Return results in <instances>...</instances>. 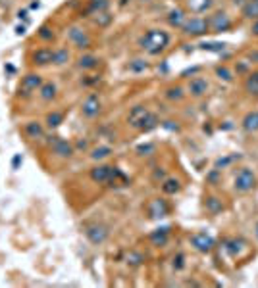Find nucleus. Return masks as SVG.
<instances>
[{"instance_id": "f257e3e1", "label": "nucleus", "mask_w": 258, "mask_h": 288, "mask_svg": "<svg viewBox=\"0 0 258 288\" xmlns=\"http://www.w3.org/2000/svg\"><path fill=\"white\" fill-rule=\"evenodd\" d=\"M170 44V35L162 29H149L147 33L139 39V46H141L147 54L150 56H158Z\"/></svg>"}, {"instance_id": "f03ea898", "label": "nucleus", "mask_w": 258, "mask_h": 288, "mask_svg": "<svg viewBox=\"0 0 258 288\" xmlns=\"http://www.w3.org/2000/svg\"><path fill=\"white\" fill-rule=\"evenodd\" d=\"M46 146H49L54 154L58 158H64V160H67V158H72L75 154V146L69 142V140L66 139H60V137H56V135H50V137H46Z\"/></svg>"}, {"instance_id": "7ed1b4c3", "label": "nucleus", "mask_w": 258, "mask_h": 288, "mask_svg": "<svg viewBox=\"0 0 258 288\" xmlns=\"http://www.w3.org/2000/svg\"><path fill=\"white\" fill-rule=\"evenodd\" d=\"M122 175L124 173L120 171L118 167H112V165H97V167L91 169V181L104 185V182H114Z\"/></svg>"}, {"instance_id": "20e7f679", "label": "nucleus", "mask_w": 258, "mask_h": 288, "mask_svg": "<svg viewBox=\"0 0 258 288\" xmlns=\"http://www.w3.org/2000/svg\"><path fill=\"white\" fill-rule=\"evenodd\" d=\"M254 187H256V175H254V171L249 169V167H243L241 171L235 175L233 189L237 190V192H241V194H247V192H250Z\"/></svg>"}, {"instance_id": "39448f33", "label": "nucleus", "mask_w": 258, "mask_h": 288, "mask_svg": "<svg viewBox=\"0 0 258 288\" xmlns=\"http://www.w3.org/2000/svg\"><path fill=\"white\" fill-rule=\"evenodd\" d=\"M42 77L39 73H27L21 77V83H19V89H17V94L21 96V98H29V96H33L35 92H39L42 85Z\"/></svg>"}, {"instance_id": "423d86ee", "label": "nucleus", "mask_w": 258, "mask_h": 288, "mask_svg": "<svg viewBox=\"0 0 258 288\" xmlns=\"http://www.w3.org/2000/svg\"><path fill=\"white\" fill-rule=\"evenodd\" d=\"M108 234H110L108 227H106V225H102V223H91V225H87V227H85V237H87L89 242L95 244V246L104 244V242L108 240Z\"/></svg>"}, {"instance_id": "0eeeda50", "label": "nucleus", "mask_w": 258, "mask_h": 288, "mask_svg": "<svg viewBox=\"0 0 258 288\" xmlns=\"http://www.w3.org/2000/svg\"><path fill=\"white\" fill-rule=\"evenodd\" d=\"M181 31H183L185 35H189V37H202V35H206L210 31L208 29V19H204V17H187V21L183 23V27H181Z\"/></svg>"}, {"instance_id": "6e6552de", "label": "nucleus", "mask_w": 258, "mask_h": 288, "mask_svg": "<svg viewBox=\"0 0 258 288\" xmlns=\"http://www.w3.org/2000/svg\"><path fill=\"white\" fill-rule=\"evenodd\" d=\"M67 39H69V42L74 44L75 48H89L92 44V39L89 37V33L85 31V29H81V27H77V25H72L69 29H67Z\"/></svg>"}, {"instance_id": "1a4fd4ad", "label": "nucleus", "mask_w": 258, "mask_h": 288, "mask_svg": "<svg viewBox=\"0 0 258 288\" xmlns=\"http://www.w3.org/2000/svg\"><path fill=\"white\" fill-rule=\"evenodd\" d=\"M208 29L212 33H225L231 29V17L225 12H216L214 16L208 19Z\"/></svg>"}, {"instance_id": "9d476101", "label": "nucleus", "mask_w": 258, "mask_h": 288, "mask_svg": "<svg viewBox=\"0 0 258 288\" xmlns=\"http://www.w3.org/2000/svg\"><path fill=\"white\" fill-rule=\"evenodd\" d=\"M214 239L210 237L208 232H195L191 237V246L197 250V252H200V254H208V252H212V248H214Z\"/></svg>"}, {"instance_id": "9b49d317", "label": "nucleus", "mask_w": 258, "mask_h": 288, "mask_svg": "<svg viewBox=\"0 0 258 288\" xmlns=\"http://www.w3.org/2000/svg\"><path fill=\"white\" fill-rule=\"evenodd\" d=\"M147 214H149L150 219H162L170 214V206L164 198H154L150 200L149 206H147Z\"/></svg>"}, {"instance_id": "f8f14e48", "label": "nucleus", "mask_w": 258, "mask_h": 288, "mask_svg": "<svg viewBox=\"0 0 258 288\" xmlns=\"http://www.w3.org/2000/svg\"><path fill=\"white\" fill-rule=\"evenodd\" d=\"M100 108H102V104H100L99 96H97V94H89V96L83 100V104H81V114H83V117H87V119H92V117H97V115L100 114Z\"/></svg>"}, {"instance_id": "ddd939ff", "label": "nucleus", "mask_w": 258, "mask_h": 288, "mask_svg": "<svg viewBox=\"0 0 258 288\" xmlns=\"http://www.w3.org/2000/svg\"><path fill=\"white\" fill-rule=\"evenodd\" d=\"M52 58H54V50L42 46V48H37L33 54H31V62H33V66L42 67V66L52 64Z\"/></svg>"}, {"instance_id": "4468645a", "label": "nucleus", "mask_w": 258, "mask_h": 288, "mask_svg": "<svg viewBox=\"0 0 258 288\" xmlns=\"http://www.w3.org/2000/svg\"><path fill=\"white\" fill-rule=\"evenodd\" d=\"M187 91H189V94H191V96H195V98H200V96H204V94L208 92V81H206L204 77H193L191 81H189Z\"/></svg>"}, {"instance_id": "2eb2a0df", "label": "nucleus", "mask_w": 258, "mask_h": 288, "mask_svg": "<svg viewBox=\"0 0 258 288\" xmlns=\"http://www.w3.org/2000/svg\"><path fill=\"white\" fill-rule=\"evenodd\" d=\"M149 108L145 106H133L131 108V112H129V115H127V121H129V125L131 127H135V129H141L143 121L147 119V115H149Z\"/></svg>"}, {"instance_id": "dca6fc26", "label": "nucleus", "mask_w": 258, "mask_h": 288, "mask_svg": "<svg viewBox=\"0 0 258 288\" xmlns=\"http://www.w3.org/2000/svg\"><path fill=\"white\" fill-rule=\"evenodd\" d=\"M24 133H25V137L31 140L44 139V127H42V123H39V121H27L24 127Z\"/></svg>"}, {"instance_id": "f3484780", "label": "nucleus", "mask_w": 258, "mask_h": 288, "mask_svg": "<svg viewBox=\"0 0 258 288\" xmlns=\"http://www.w3.org/2000/svg\"><path fill=\"white\" fill-rule=\"evenodd\" d=\"M149 240L154 246H166L170 240V227H160V229L152 230L149 234Z\"/></svg>"}, {"instance_id": "a211bd4d", "label": "nucleus", "mask_w": 258, "mask_h": 288, "mask_svg": "<svg viewBox=\"0 0 258 288\" xmlns=\"http://www.w3.org/2000/svg\"><path fill=\"white\" fill-rule=\"evenodd\" d=\"M181 190V181L179 179H175V177H168L162 181V192L168 194V196H174Z\"/></svg>"}, {"instance_id": "6ab92c4d", "label": "nucleus", "mask_w": 258, "mask_h": 288, "mask_svg": "<svg viewBox=\"0 0 258 288\" xmlns=\"http://www.w3.org/2000/svg\"><path fill=\"white\" fill-rule=\"evenodd\" d=\"M187 21V16H185V10L181 8H174L170 14H168V23L172 25V27H183V23Z\"/></svg>"}, {"instance_id": "aec40b11", "label": "nucleus", "mask_w": 258, "mask_h": 288, "mask_svg": "<svg viewBox=\"0 0 258 288\" xmlns=\"http://www.w3.org/2000/svg\"><path fill=\"white\" fill-rule=\"evenodd\" d=\"M56 92H58V89L54 83H42L41 89H39V98L42 102H50V100L56 98Z\"/></svg>"}, {"instance_id": "412c9836", "label": "nucleus", "mask_w": 258, "mask_h": 288, "mask_svg": "<svg viewBox=\"0 0 258 288\" xmlns=\"http://www.w3.org/2000/svg\"><path fill=\"white\" fill-rule=\"evenodd\" d=\"M243 129L247 133L258 131V112H249V114L243 117Z\"/></svg>"}, {"instance_id": "4be33fe9", "label": "nucleus", "mask_w": 258, "mask_h": 288, "mask_svg": "<svg viewBox=\"0 0 258 288\" xmlns=\"http://www.w3.org/2000/svg\"><path fill=\"white\" fill-rule=\"evenodd\" d=\"M245 91L252 94V96H258V71H252V73L247 75L245 79Z\"/></svg>"}, {"instance_id": "5701e85b", "label": "nucleus", "mask_w": 258, "mask_h": 288, "mask_svg": "<svg viewBox=\"0 0 258 288\" xmlns=\"http://www.w3.org/2000/svg\"><path fill=\"white\" fill-rule=\"evenodd\" d=\"M243 16L247 19H258V0H247L243 4Z\"/></svg>"}, {"instance_id": "b1692460", "label": "nucleus", "mask_w": 258, "mask_h": 288, "mask_svg": "<svg viewBox=\"0 0 258 288\" xmlns=\"http://www.w3.org/2000/svg\"><path fill=\"white\" fill-rule=\"evenodd\" d=\"M187 6L195 14H202L212 6V0H187Z\"/></svg>"}, {"instance_id": "393cba45", "label": "nucleus", "mask_w": 258, "mask_h": 288, "mask_svg": "<svg viewBox=\"0 0 258 288\" xmlns=\"http://www.w3.org/2000/svg\"><path fill=\"white\" fill-rule=\"evenodd\" d=\"M97 66H99V58L92 56V54H85V56H81L79 62H77V67H79V69H95Z\"/></svg>"}, {"instance_id": "a878e982", "label": "nucleus", "mask_w": 258, "mask_h": 288, "mask_svg": "<svg viewBox=\"0 0 258 288\" xmlns=\"http://www.w3.org/2000/svg\"><path fill=\"white\" fill-rule=\"evenodd\" d=\"M69 58H72V54H69V50L67 48H56L54 50L52 64H54V66H64V64L69 62Z\"/></svg>"}, {"instance_id": "bb28decb", "label": "nucleus", "mask_w": 258, "mask_h": 288, "mask_svg": "<svg viewBox=\"0 0 258 288\" xmlns=\"http://www.w3.org/2000/svg\"><path fill=\"white\" fill-rule=\"evenodd\" d=\"M46 127L49 129H58L60 125L64 123V114L62 112H50L49 115H46Z\"/></svg>"}, {"instance_id": "cd10ccee", "label": "nucleus", "mask_w": 258, "mask_h": 288, "mask_svg": "<svg viewBox=\"0 0 258 288\" xmlns=\"http://www.w3.org/2000/svg\"><path fill=\"white\" fill-rule=\"evenodd\" d=\"M204 206H206V212H210L212 215L220 214V212L224 210V204H222V200H220V198H214V196H208V198H206Z\"/></svg>"}, {"instance_id": "c85d7f7f", "label": "nucleus", "mask_w": 258, "mask_h": 288, "mask_svg": "<svg viewBox=\"0 0 258 288\" xmlns=\"http://www.w3.org/2000/svg\"><path fill=\"white\" fill-rule=\"evenodd\" d=\"M158 125H160L158 115H156V114H152V112H150V114L147 115V119L143 121V125H141V129H139V131H143V133H149V131H152V129H156Z\"/></svg>"}, {"instance_id": "c756f323", "label": "nucleus", "mask_w": 258, "mask_h": 288, "mask_svg": "<svg viewBox=\"0 0 258 288\" xmlns=\"http://www.w3.org/2000/svg\"><path fill=\"white\" fill-rule=\"evenodd\" d=\"M110 0H89V12L99 14V12H108Z\"/></svg>"}, {"instance_id": "7c9ffc66", "label": "nucleus", "mask_w": 258, "mask_h": 288, "mask_svg": "<svg viewBox=\"0 0 258 288\" xmlns=\"http://www.w3.org/2000/svg\"><path fill=\"white\" fill-rule=\"evenodd\" d=\"M110 154H112V148H110V146H99V148L91 150V158L95 160V162H100V160L108 158Z\"/></svg>"}, {"instance_id": "2f4dec72", "label": "nucleus", "mask_w": 258, "mask_h": 288, "mask_svg": "<svg viewBox=\"0 0 258 288\" xmlns=\"http://www.w3.org/2000/svg\"><path fill=\"white\" fill-rule=\"evenodd\" d=\"M185 92L181 87H170L166 91V98L172 100V102H179V100H183Z\"/></svg>"}, {"instance_id": "473e14b6", "label": "nucleus", "mask_w": 258, "mask_h": 288, "mask_svg": "<svg viewBox=\"0 0 258 288\" xmlns=\"http://www.w3.org/2000/svg\"><path fill=\"white\" fill-rule=\"evenodd\" d=\"M37 37L44 42H50L54 41V31L50 29L49 25H42V27H39V31H37Z\"/></svg>"}, {"instance_id": "72a5a7b5", "label": "nucleus", "mask_w": 258, "mask_h": 288, "mask_svg": "<svg viewBox=\"0 0 258 288\" xmlns=\"http://www.w3.org/2000/svg\"><path fill=\"white\" fill-rule=\"evenodd\" d=\"M95 23L99 27H108L112 23V16L108 12H99V14H95Z\"/></svg>"}, {"instance_id": "f704fd0d", "label": "nucleus", "mask_w": 258, "mask_h": 288, "mask_svg": "<svg viewBox=\"0 0 258 288\" xmlns=\"http://www.w3.org/2000/svg\"><path fill=\"white\" fill-rule=\"evenodd\" d=\"M129 69L135 71V73H141V71H145V69H149V64H147L145 60H133V62L129 64Z\"/></svg>"}, {"instance_id": "c9c22d12", "label": "nucleus", "mask_w": 258, "mask_h": 288, "mask_svg": "<svg viewBox=\"0 0 258 288\" xmlns=\"http://www.w3.org/2000/svg\"><path fill=\"white\" fill-rule=\"evenodd\" d=\"M154 150H156V146L154 144H139L137 146V154L139 156H150V154H154Z\"/></svg>"}, {"instance_id": "e433bc0d", "label": "nucleus", "mask_w": 258, "mask_h": 288, "mask_svg": "<svg viewBox=\"0 0 258 288\" xmlns=\"http://www.w3.org/2000/svg\"><path fill=\"white\" fill-rule=\"evenodd\" d=\"M216 75L220 77V79H224V81H231V79H233V73H231V69H227L225 66L218 67Z\"/></svg>"}, {"instance_id": "4c0bfd02", "label": "nucleus", "mask_w": 258, "mask_h": 288, "mask_svg": "<svg viewBox=\"0 0 258 288\" xmlns=\"http://www.w3.org/2000/svg\"><path fill=\"white\" fill-rule=\"evenodd\" d=\"M172 265H174L175 271H181V269L185 267V255L183 254H177L174 257V264H172Z\"/></svg>"}, {"instance_id": "58836bf2", "label": "nucleus", "mask_w": 258, "mask_h": 288, "mask_svg": "<svg viewBox=\"0 0 258 288\" xmlns=\"http://www.w3.org/2000/svg\"><path fill=\"white\" fill-rule=\"evenodd\" d=\"M127 264H129V265H141L143 264V255L141 254H129V257H127Z\"/></svg>"}, {"instance_id": "ea45409f", "label": "nucleus", "mask_w": 258, "mask_h": 288, "mask_svg": "<svg viewBox=\"0 0 258 288\" xmlns=\"http://www.w3.org/2000/svg\"><path fill=\"white\" fill-rule=\"evenodd\" d=\"M200 48H204V50H222L224 48V44H220V42H210V44H200Z\"/></svg>"}, {"instance_id": "a19ab883", "label": "nucleus", "mask_w": 258, "mask_h": 288, "mask_svg": "<svg viewBox=\"0 0 258 288\" xmlns=\"http://www.w3.org/2000/svg\"><path fill=\"white\" fill-rule=\"evenodd\" d=\"M24 164V158H21V154H16L14 156V160H12V169H19V165Z\"/></svg>"}, {"instance_id": "79ce46f5", "label": "nucleus", "mask_w": 258, "mask_h": 288, "mask_svg": "<svg viewBox=\"0 0 258 288\" xmlns=\"http://www.w3.org/2000/svg\"><path fill=\"white\" fill-rule=\"evenodd\" d=\"M154 179H156V181H160V179H162V181H164V179H166V171H164V169H156V171H154Z\"/></svg>"}, {"instance_id": "37998d69", "label": "nucleus", "mask_w": 258, "mask_h": 288, "mask_svg": "<svg viewBox=\"0 0 258 288\" xmlns=\"http://www.w3.org/2000/svg\"><path fill=\"white\" fill-rule=\"evenodd\" d=\"M162 125H164L166 129H170V131H177V129H179L177 125H174V121H166V123H162Z\"/></svg>"}, {"instance_id": "c03bdc74", "label": "nucleus", "mask_w": 258, "mask_h": 288, "mask_svg": "<svg viewBox=\"0 0 258 288\" xmlns=\"http://www.w3.org/2000/svg\"><path fill=\"white\" fill-rule=\"evenodd\" d=\"M74 146L77 150H85L87 146H89V144H87V140H79V142H77V144H74Z\"/></svg>"}, {"instance_id": "a18cd8bd", "label": "nucleus", "mask_w": 258, "mask_h": 288, "mask_svg": "<svg viewBox=\"0 0 258 288\" xmlns=\"http://www.w3.org/2000/svg\"><path fill=\"white\" fill-rule=\"evenodd\" d=\"M17 17H19V19H27V10H19V12H17Z\"/></svg>"}, {"instance_id": "49530a36", "label": "nucleus", "mask_w": 258, "mask_h": 288, "mask_svg": "<svg viewBox=\"0 0 258 288\" xmlns=\"http://www.w3.org/2000/svg\"><path fill=\"white\" fill-rule=\"evenodd\" d=\"M16 35H25V27H24V25H17V27H16Z\"/></svg>"}, {"instance_id": "de8ad7c7", "label": "nucleus", "mask_w": 258, "mask_h": 288, "mask_svg": "<svg viewBox=\"0 0 258 288\" xmlns=\"http://www.w3.org/2000/svg\"><path fill=\"white\" fill-rule=\"evenodd\" d=\"M252 35L258 37V19H254V23H252Z\"/></svg>"}, {"instance_id": "09e8293b", "label": "nucleus", "mask_w": 258, "mask_h": 288, "mask_svg": "<svg viewBox=\"0 0 258 288\" xmlns=\"http://www.w3.org/2000/svg\"><path fill=\"white\" fill-rule=\"evenodd\" d=\"M41 8V4L39 2H31V10H39Z\"/></svg>"}, {"instance_id": "8fccbe9b", "label": "nucleus", "mask_w": 258, "mask_h": 288, "mask_svg": "<svg viewBox=\"0 0 258 288\" xmlns=\"http://www.w3.org/2000/svg\"><path fill=\"white\" fill-rule=\"evenodd\" d=\"M250 60H252V62H258V52H252V54H250Z\"/></svg>"}, {"instance_id": "3c124183", "label": "nucleus", "mask_w": 258, "mask_h": 288, "mask_svg": "<svg viewBox=\"0 0 258 288\" xmlns=\"http://www.w3.org/2000/svg\"><path fill=\"white\" fill-rule=\"evenodd\" d=\"M127 2H131V0H120V6H125Z\"/></svg>"}, {"instance_id": "603ef678", "label": "nucleus", "mask_w": 258, "mask_h": 288, "mask_svg": "<svg viewBox=\"0 0 258 288\" xmlns=\"http://www.w3.org/2000/svg\"><path fill=\"white\" fill-rule=\"evenodd\" d=\"M254 232H256V239H258V223H256V227H254Z\"/></svg>"}]
</instances>
